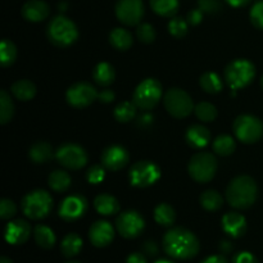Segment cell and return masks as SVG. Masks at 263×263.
I'll list each match as a JSON object with an SVG mask.
<instances>
[{
	"instance_id": "8fae6325",
	"label": "cell",
	"mask_w": 263,
	"mask_h": 263,
	"mask_svg": "<svg viewBox=\"0 0 263 263\" xmlns=\"http://www.w3.org/2000/svg\"><path fill=\"white\" fill-rule=\"evenodd\" d=\"M55 159L64 168L80 170L86 166L89 157L82 146L73 143H67L57 149Z\"/></svg>"
},
{
	"instance_id": "f35d334b",
	"label": "cell",
	"mask_w": 263,
	"mask_h": 263,
	"mask_svg": "<svg viewBox=\"0 0 263 263\" xmlns=\"http://www.w3.org/2000/svg\"><path fill=\"white\" fill-rule=\"evenodd\" d=\"M187 21H185L181 17H172L168 22V31L174 37L182 39L187 33Z\"/></svg>"
},
{
	"instance_id": "8992f818",
	"label": "cell",
	"mask_w": 263,
	"mask_h": 263,
	"mask_svg": "<svg viewBox=\"0 0 263 263\" xmlns=\"http://www.w3.org/2000/svg\"><path fill=\"white\" fill-rule=\"evenodd\" d=\"M187 172L194 181L199 184L210 182L217 172V159L212 153H195L187 164Z\"/></svg>"
},
{
	"instance_id": "d4e9b609",
	"label": "cell",
	"mask_w": 263,
	"mask_h": 263,
	"mask_svg": "<svg viewBox=\"0 0 263 263\" xmlns=\"http://www.w3.org/2000/svg\"><path fill=\"white\" fill-rule=\"evenodd\" d=\"M84 241L76 233L67 234L61 243V252L66 258H73L81 252Z\"/></svg>"
},
{
	"instance_id": "e575fe53",
	"label": "cell",
	"mask_w": 263,
	"mask_h": 263,
	"mask_svg": "<svg viewBox=\"0 0 263 263\" xmlns=\"http://www.w3.org/2000/svg\"><path fill=\"white\" fill-rule=\"evenodd\" d=\"M17 58V48L9 39H4L0 44V63L4 68L10 67Z\"/></svg>"
},
{
	"instance_id": "7a4b0ae2",
	"label": "cell",
	"mask_w": 263,
	"mask_h": 263,
	"mask_svg": "<svg viewBox=\"0 0 263 263\" xmlns=\"http://www.w3.org/2000/svg\"><path fill=\"white\" fill-rule=\"evenodd\" d=\"M258 186L253 177L241 175L229 182L226 187V200L236 210H247L256 203Z\"/></svg>"
},
{
	"instance_id": "83f0119b",
	"label": "cell",
	"mask_w": 263,
	"mask_h": 263,
	"mask_svg": "<svg viewBox=\"0 0 263 263\" xmlns=\"http://www.w3.org/2000/svg\"><path fill=\"white\" fill-rule=\"evenodd\" d=\"M154 220L158 225L164 226V228H170L175 223L176 220V212H175L174 207L170 205L168 203H159L156 208H154Z\"/></svg>"
},
{
	"instance_id": "5bb4252c",
	"label": "cell",
	"mask_w": 263,
	"mask_h": 263,
	"mask_svg": "<svg viewBox=\"0 0 263 263\" xmlns=\"http://www.w3.org/2000/svg\"><path fill=\"white\" fill-rule=\"evenodd\" d=\"M116 17L126 26H136L144 17L143 0H117L116 3Z\"/></svg>"
},
{
	"instance_id": "cb8c5ba5",
	"label": "cell",
	"mask_w": 263,
	"mask_h": 263,
	"mask_svg": "<svg viewBox=\"0 0 263 263\" xmlns=\"http://www.w3.org/2000/svg\"><path fill=\"white\" fill-rule=\"evenodd\" d=\"M109 43L116 50L126 51L133 46L134 39L130 31L122 27H116L109 33Z\"/></svg>"
},
{
	"instance_id": "ba28073f",
	"label": "cell",
	"mask_w": 263,
	"mask_h": 263,
	"mask_svg": "<svg viewBox=\"0 0 263 263\" xmlns=\"http://www.w3.org/2000/svg\"><path fill=\"white\" fill-rule=\"evenodd\" d=\"M164 108L175 118H185L194 112V102L185 90L172 87L163 97Z\"/></svg>"
},
{
	"instance_id": "f6af8a7d",
	"label": "cell",
	"mask_w": 263,
	"mask_h": 263,
	"mask_svg": "<svg viewBox=\"0 0 263 263\" xmlns=\"http://www.w3.org/2000/svg\"><path fill=\"white\" fill-rule=\"evenodd\" d=\"M233 263H258V259L249 252H239L234 257Z\"/></svg>"
},
{
	"instance_id": "816d5d0a",
	"label": "cell",
	"mask_w": 263,
	"mask_h": 263,
	"mask_svg": "<svg viewBox=\"0 0 263 263\" xmlns=\"http://www.w3.org/2000/svg\"><path fill=\"white\" fill-rule=\"evenodd\" d=\"M229 3V5L234 8H241V7H246L247 4L252 2V0H226Z\"/></svg>"
},
{
	"instance_id": "f907efd6",
	"label": "cell",
	"mask_w": 263,
	"mask_h": 263,
	"mask_svg": "<svg viewBox=\"0 0 263 263\" xmlns=\"http://www.w3.org/2000/svg\"><path fill=\"white\" fill-rule=\"evenodd\" d=\"M200 263H229V262L228 259H226L223 256H221V254H213V256L207 257L204 261H202Z\"/></svg>"
},
{
	"instance_id": "836d02e7",
	"label": "cell",
	"mask_w": 263,
	"mask_h": 263,
	"mask_svg": "<svg viewBox=\"0 0 263 263\" xmlns=\"http://www.w3.org/2000/svg\"><path fill=\"white\" fill-rule=\"evenodd\" d=\"M200 205L205 211H218L223 205V198L217 190H205L200 195Z\"/></svg>"
},
{
	"instance_id": "bcb514c9",
	"label": "cell",
	"mask_w": 263,
	"mask_h": 263,
	"mask_svg": "<svg viewBox=\"0 0 263 263\" xmlns=\"http://www.w3.org/2000/svg\"><path fill=\"white\" fill-rule=\"evenodd\" d=\"M202 20H203V12L200 9H193L187 13L186 21L189 25L197 26L202 22Z\"/></svg>"
},
{
	"instance_id": "44dd1931",
	"label": "cell",
	"mask_w": 263,
	"mask_h": 263,
	"mask_svg": "<svg viewBox=\"0 0 263 263\" xmlns=\"http://www.w3.org/2000/svg\"><path fill=\"white\" fill-rule=\"evenodd\" d=\"M185 140L192 148L203 149L211 141V133L205 126L193 125L185 133Z\"/></svg>"
},
{
	"instance_id": "6da1fadb",
	"label": "cell",
	"mask_w": 263,
	"mask_h": 263,
	"mask_svg": "<svg viewBox=\"0 0 263 263\" xmlns=\"http://www.w3.org/2000/svg\"><path fill=\"white\" fill-rule=\"evenodd\" d=\"M163 249L168 257L179 261L192 259L199 253L200 243L197 235L187 229L177 226L164 234Z\"/></svg>"
},
{
	"instance_id": "7bdbcfd3",
	"label": "cell",
	"mask_w": 263,
	"mask_h": 263,
	"mask_svg": "<svg viewBox=\"0 0 263 263\" xmlns=\"http://www.w3.org/2000/svg\"><path fill=\"white\" fill-rule=\"evenodd\" d=\"M15 213H17V205L13 200L7 199H2L0 202V217L3 220H10L12 217H14Z\"/></svg>"
},
{
	"instance_id": "c3c4849f",
	"label": "cell",
	"mask_w": 263,
	"mask_h": 263,
	"mask_svg": "<svg viewBox=\"0 0 263 263\" xmlns=\"http://www.w3.org/2000/svg\"><path fill=\"white\" fill-rule=\"evenodd\" d=\"M143 251H144V253H145L146 256H149V257L157 256V254H158V252H159L158 251V246H157V244L154 243V241H152V240L145 241V243H144Z\"/></svg>"
},
{
	"instance_id": "9c48e42d",
	"label": "cell",
	"mask_w": 263,
	"mask_h": 263,
	"mask_svg": "<svg viewBox=\"0 0 263 263\" xmlns=\"http://www.w3.org/2000/svg\"><path fill=\"white\" fill-rule=\"evenodd\" d=\"M236 139L243 144H254L262 138L263 123L259 118L252 115H240L233 125Z\"/></svg>"
},
{
	"instance_id": "d6a6232c",
	"label": "cell",
	"mask_w": 263,
	"mask_h": 263,
	"mask_svg": "<svg viewBox=\"0 0 263 263\" xmlns=\"http://www.w3.org/2000/svg\"><path fill=\"white\" fill-rule=\"evenodd\" d=\"M212 148L216 154L222 157L231 156L236 149L235 139L230 135H218L217 138L213 140Z\"/></svg>"
},
{
	"instance_id": "2e32d148",
	"label": "cell",
	"mask_w": 263,
	"mask_h": 263,
	"mask_svg": "<svg viewBox=\"0 0 263 263\" xmlns=\"http://www.w3.org/2000/svg\"><path fill=\"white\" fill-rule=\"evenodd\" d=\"M102 164L109 171H120L130 162V154L121 145H110L103 151Z\"/></svg>"
},
{
	"instance_id": "f5cc1de1",
	"label": "cell",
	"mask_w": 263,
	"mask_h": 263,
	"mask_svg": "<svg viewBox=\"0 0 263 263\" xmlns=\"http://www.w3.org/2000/svg\"><path fill=\"white\" fill-rule=\"evenodd\" d=\"M220 251L222 252V253H230L231 251H233V244L230 243V241H228V240H223V241H221V244H220Z\"/></svg>"
},
{
	"instance_id": "e0dca14e",
	"label": "cell",
	"mask_w": 263,
	"mask_h": 263,
	"mask_svg": "<svg viewBox=\"0 0 263 263\" xmlns=\"http://www.w3.org/2000/svg\"><path fill=\"white\" fill-rule=\"evenodd\" d=\"M90 243L97 248L108 247L115 239V229L110 222L104 220H99L92 223L89 229Z\"/></svg>"
},
{
	"instance_id": "30bf717a",
	"label": "cell",
	"mask_w": 263,
	"mask_h": 263,
	"mask_svg": "<svg viewBox=\"0 0 263 263\" xmlns=\"http://www.w3.org/2000/svg\"><path fill=\"white\" fill-rule=\"evenodd\" d=\"M161 168L152 161H139L128 171V181L135 187H149L161 179Z\"/></svg>"
},
{
	"instance_id": "ee69618b",
	"label": "cell",
	"mask_w": 263,
	"mask_h": 263,
	"mask_svg": "<svg viewBox=\"0 0 263 263\" xmlns=\"http://www.w3.org/2000/svg\"><path fill=\"white\" fill-rule=\"evenodd\" d=\"M198 5L203 13L208 14H216L222 9V3L220 0H198Z\"/></svg>"
},
{
	"instance_id": "f1b7e54d",
	"label": "cell",
	"mask_w": 263,
	"mask_h": 263,
	"mask_svg": "<svg viewBox=\"0 0 263 263\" xmlns=\"http://www.w3.org/2000/svg\"><path fill=\"white\" fill-rule=\"evenodd\" d=\"M12 94L21 102H28L36 95V86L30 80H18L12 85Z\"/></svg>"
},
{
	"instance_id": "ab89813d",
	"label": "cell",
	"mask_w": 263,
	"mask_h": 263,
	"mask_svg": "<svg viewBox=\"0 0 263 263\" xmlns=\"http://www.w3.org/2000/svg\"><path fill=\"white\" fill-rule=\"evenodd\" d=\"M136 36L144 44H151L156 40V30L151 23H140L136 28Z\"/></svg>"
},
{
	"instance_id": "603a6c76",
	"label": "cell",
	"mask_w": 263,
	"mask_h": 263,
	"mask_svg": "<svg viewBox=\"0 0 263 263\" xmlns=\"http://www.w3.org/2000/svg\"><path fill=\"white\" fill-rule=\"evenodd\" d=\"M94 208L102 216H113L120 211V203L113 195L99 194L94 199Z\"/></svg>"
},
{
	"instance_id": "4dcf8cb0",
	"label": "cell",
	"mask_w": 263,
	"mask_h": 263,
	"mask_svg": "<svg viewBox=\"0 0 263 263\" xmlns=\"http://www.w3.org/2000/svg\"><path fill=\"white\" fill-rule=\"evenodd\" d=\"M71 176H69L68 172L63 171V170H55V171H53L49 175V186H50L51 190H54V192L57 193H62L68 190V187L71 186Z\"/></svg>"
},
{
	"instance_id": "7c38bea8",
	"label": "cell",
	"mask_w": 263,
	"mask_h": 263,
	"mask_svg": "<svg viewBox=\"0 0 263 263\" xmlns=\"http://www.w3.org/2000/svg\"><path fill=\"white\" fill-rule=\"evenodd\" d=\"M116 229L125 239H135L140 236L145 229V221L138 211L128 210L120 213L116 218Z\"/></svg>"
},
{
	"instance_id": "74e56055",
	"label": "cell",
	"mask_w": 263,
	"mask_h": 263,
	"mask_svg": "<svg viewBox=\"0 0 263 263\" xmlns=\"http://www.w3.org/2000/svg\"><path fill=\"white\" fill-rule=\"evenodd\" d=\"M194 113L198 117V120L203 122H212L217 117V108L208 102H200L195 105Z\"/></svg>"
},
{
	"instance_id": "b9f144b4",
	"label": "cell",
	"mask_w": 263,
	"mask_h": 263,
	"mask_svg": "<svg viewBox=\"0 0 263 263\" xmlns=\"http://www.w3.org/2000/svg\"><path fill=\"white\" fill-rule=\"evenodd\" d=\"M249 17H251V22L254 27L263 30V0H259L252 7Z\"/></svg>"
},
{
	"instance_id": "11a10c76",
	"label": "cell",
	"mask_w": 263,
	"mask_h": 263,
	"mask_svg": "<svg viewBox=\"0 0 263 263\" xmlns=\"http://www.w3.org/2000/svg\"><path fill=\"white\" fill-rule=\"evenodd\" d=\"M156 263H174L171 261H167V259H159V261H157Z\"/></svg>"
},
{
	"instance_id": "8d00e7d4",
	"label": "cell",
	"mask_w": 263,
	"mask_h": 263,
	"mask_svg": "<svg viewBox=\"0 0 263 263\" xmlns=\"http://www.w3.org/2000/svg\"><path fill=\"white\" fill-rule=\"evenodd\" d=\"M14 115V104L12 102V98L5 90L0 91V122L2 125L9 122Z\"/></svg>"
},
{
	"instance_id": "1f68e13d",
	"label": "cell",
	"mask_w": 263,
	"mask_h": 263,
	"mask_svg": "<svg viewBox=\"0 0 263 263\" xmlns=\"http://www.w3.org/2000/svg\"><path fill=\"white\" fill-rule=\"evenodd\" d=\"M200 87L208 94H218L223 89V81L215 72H205L199 80Z\"/></svg>"
},
{
	"instance_id": "9a60e30c",
	"label": "cell",
	"mask_w": 263,
	"mask_h": 263,
	"mask_svg": "<svg viewBox=\"0 0 263 263\" xmlns=\"http://www.w3.org/2000/svg\"><path fill=\"white\" fill-rule=\"evenodd\" d=\"M87 211V200L82 195L74 194L64 198L59 205L58 215L62 220L72 222L81 218Z\"/></svg>"
},
{
	"instance_id": "7dc6e473",
	"label": "cell",
	"mask_w": 263,
	"mask_h": 263,
	"mask_svg": "<svg viewBox=\"0 0 263 263\" xmlns=\"http://www.w3.org/2000/svg\"><path fill=\"white\" fill-rule=\"evenodd\" d=\"M115 98H116L115 92H113L110 89H104L102 90V91L98 92V100L104 103V104H109V103H112L113 100H115Z\"/></svg>"
},
{
	"instance_id": "9f6ffc18",
	"label": "cell",
	"mask_w": 263,
	"mask_h": 263,
	"mask_svg": "<svg viewBox=\"0 0 263 263\" xmlns=\"http://www.w3.org/2000/svg\"><path fill=\"white\" fill-rule=\"evenodd\" d=\"M66 263H81V262H79V261H68V262H66Z\"/></svg>"
},
{
	"instance_id": "6f0895ef",
	"label": "cell",
	"mask_w": 263,
	"mask_h": 263,
	"mask_svg": "<svg viewBox=\"0 0 263 263\" xmlns=\"http://www.w3.org/2000/svg\"><path fill=\"white\" fill-rule=\"evenodd\" d=\"M261 86H262V89H263V76H262V79H261Z\"/></svg>"
},
{
	"instance_id": "f546056e",
	"label": "cell",
	"mask_w": 263,
	"mask_h": 263,
	"mask_svg": "<svg viewBox=\"0 0 263 263\" xmlns=\"http://www.w3.org/2000/svg\"><path fill=\"white\" fill-rule=\"evenodd\" d=\"M151 8L156 14L161 17L172 18L179 10V0H151Z\"/></svg>"
},
{
	"instance_id": "4316f807",
	"label": "cell",
	"mask_w": 263,
	"mask_h": 263,
	"mask_svg": "<svg viewBox=\"0 0 263 263\" xmlns=\"http://www.w3.org/2000/svg\"><path fill=\"white\" fill-rule=\"evenodd\" d=\"M33 238L36 244L45 251H49L55 246V234L46 225H36L33 229Z\"/></svg>"
},
{
	"instance_id": "db71d44e",
	"label": "cell",
	"mask_w": 263,
	"mask_h": 263,
	"mask_svg": "<svg viewBox=\"0 0 263 263\" xmlns=\"http://www.w3.org/2000/svg\"><path fill=\"white\" fill-rule=\"evenodd\" d=\"M0 263H13V261L10 258H8V257H2Z\"/></svg>"
},
{
	"instance_id": "7402d4cb",
	"label": "cell",
	"mask_w": 263,
	"mask_h": 263,
	"mask_svg": "<svg viewBox=\"0 0 263 263\" xmlns=\"http://www.w3.org/2000/svg\"><path fill=\"white\" fill-rule=\"evenodd\" d=\"M92 79L99 86L107 87L115 82L116 71L115 67L108 62H100L92 71Z\"/></svg>"
},
{
	"instance_id": "d590c367",
	"label": "cell",
	"mask_w": 263,
	"mask_h": 263,
	"mask_svg": "<svg viewBox=\"0 0 263 263\" xmlns=\"http://www.w3.org/2000/svg\"><path fill=\"white\" fill-rule=\"evenodd\" d=\"M136 109L138 107L135 105L134 102H122L115 108V118L121 123H126V122H130L136 115Z\"/></svg>"
},
{
	"instance_id": "277c9868",
	"label": "cell",
	"mask_w": 263,
	"mask_h": 263,
	"mask_svg": "<svg viewBox=\"0 0 263 263\" xmlns=\"http://www.w3.org/2000/svg\"><path fill=\"white\" fill-rule=\"evenodd\" d=\"M21 208L23 215L30 220H43L53 208V198L46 190H32L22 198Z\"/></svg>"
},
{
	"instance_id": "d6986e66",
	"label": "cell",
	"mask_w": 263,
	"mask_h": 263,
	"mask_svg": "<svg viewBox=\"0 0 263 263\" xmlns=\"http://www.w3.org/2000/svg\"><path fill=\"white\" fill-rule=\"evenodd\" d=\"M221 225H222V230L234 239L241 238L247 233V220L241 213H226L223 215Z\"/></svg>"
},
{
	"instance_id": "52a82bcc",
	"label": "cell",
	"mask_w": 263,
	"mask_h": 263,
	"mask_svg": "<svg viewBox=\"0 0 263 263\" xmlns=\"http://www.w3.org/2000/svg\"><path fill=\"white\" fill-rule=\"evenodd\" d=\"M163 98V89L158 80L145 79L136 86L133 95V102L143 110H151Z\"/></svg>"
},
{
	"instance_id": "681fc988",
	"label": "cell",
	"mask_w": 263,
	"mask_h": 263,
	"mask_svg": "<svg viewBox=\"0 0 263 263\" xmlns=\"http://www.w3.org/2000/svg\"><path fill=\"white\" fill-rule=\"evenodd\" d=\"M126 263H148V262H146V257L144 256V253L135 252V253H131L130 256L127 257Z\"/></svg>"
},
{
	"instance_id": "484cf974",
	"label": "cell",
	"mask_w": 263,
	"mask_h": 263,
	"mask_svg": "<svg viewBox=\"0 0 263 263\" xmlns=\"http://www.w3.org/2000/svg\"><path fill=\"white\" fill-rule=\"evenodd\" d=\"M28 157L36 164L46 163L53 158V148L46 141H37L30 148Z\"/></svg>"
},
{
	"instance_id": "4fadbf2b",
	"label": "cell",
	"mask_w": 263,
	"mask_h": 263,
	"mask_svg": "<svg viewBox=\"0 0 263 263\" xmlns=\"http://www.w3.org/2000/svg\"><path fill=\"white\" fill-rule=\"evenodd\" d=\"M66 99L71 107L82 109L91 105L98 99V91L89 82H76L68 87Z\"/></svg>"
},
{
	"instance_id": "3957f363",
	"label": "cell",
	"mask_w": 263,
	"mask_h": 263,
	"mask_svg": "<svg viewBox=\"0 0 263 263\" xmlns=\"http://www.w3.org/2000/svg\"><path fill=\"white\" fill-rule=\"evenodd\" d=\"M46 35L53 45L58 48H68L79 39V30L73 21L66 15L59 14L49 22Z\"/></svg>"
},
{
	"instance_id": "5b68a950",
	"label": "cell",
	"mask_w": 263,
	"mask_h": 263,
	"mask_svg": "<svg viewBox=\"0 0 263 263\" xmlns=\"http://www.w3.org/2000/svg\"><path fill=\"white\" fill-rule=\"evenodd\" d=\"M254 77H256V67L248 59H235L225 68L226 84L234 91L251 85Z\"/></svg>"
},
{
	"instance_id": "ac0fdd59",
	"label": "cell",
	"mask_w": 263,
	"mask_h": 263,
	"mask_svg": "<svg viewBox=\"0 0 263 263\" xmlns=\"http://www.w3.org/2000/svg\"><path fill=\"white\" fill-rule=\"evenodd\" d=\"M31 226L25 220L9 221L5 226V240L12 246H21L30 239Z\"/></svg>"
},
{
	"instance_id": "60d3db41",
	"label": "cell",
	"mask_w": 263,
	"mask_h": 263,
	"mask_svg": "<svg viewBox=\"0 0 263 263\" xmlns=\"http://www.w3.org/2000/svg\"><path fill=\"white\" fill-rule=\"evenodd\" d=\"M105 167L100 164H94L86 172V180L92 185L100 184L105 179Z\"/></svg>"
},
{
	"instance_id": "ffe728a7",
	"label": "cell",
	"mask_w": 263,
	"mask_h": 263,
	"mask_svg": "<svg viewBox=\"0 0 263 263\" xmlns=\"http://www.w3.org/2000/svg\"><path fill=\"white\" fill-rule=\"evenodd\" d=\"M22 17L28 22H41L50 14V8L44 0H28L22 7Z\"/></svg>"
}]
</instances>
